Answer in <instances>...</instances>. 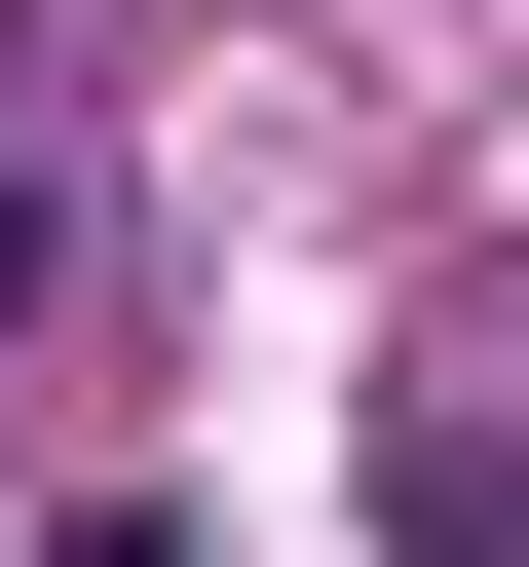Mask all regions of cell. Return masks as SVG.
I'll return each mask as SVG.
<instances>
[{
    "instance_id": "obj_1",
    "label": "cell",
    "mask_w": 529,
    "mask_h": 567,
    "mask_svg": "<svg viewBox=\"0 0 529 567\" xmlns=\"http://www.w3.org/2000/svg\"><path fill=\"white\" fill-rule=\"evenodd\" d=\"M39 567H189V529H39Z\"/></svg>"
}]
</instances>
